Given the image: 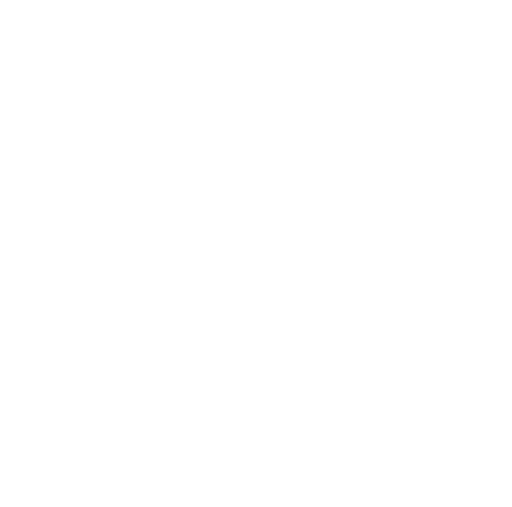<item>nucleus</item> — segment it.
<instances>
[]
</instances>
